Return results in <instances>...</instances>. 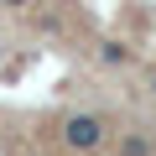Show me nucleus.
Segmentation results:
<instances>
[{"label":"nucleus","mask_w":156,"mask_h":156,"mask_svg":"<svg viewBox=\"0 0 156 156\" xmlns=\"http://www.w3.org/2000/svg\"><path fill=\"white\" fill-rule=\"evenodd\" d=\"M62 140H68L73 151H94V146L104 140V125H99L94 115H73V120L62 125Z\"/></svg>","instance_id":"f257e3e1"},{"label":"nucleus","mask_w":156,"mask_h":156,"mask_svg":"<svg viewBox=\"0 0 156 156\" xmlns=\"http://www.w3.org/2000/svg\"><path fill=\"white\" fill-rule=\"evenodd\" d=\"M125 156H151V146H146V135H125V146H120Z\"/></svg>","instance_id":"f03ea898"},{"label":"nucleus","mask_w":156,"mask_h":156,"mask_svg":"<svg viewBox=\"0 0 156 156\" xmlns=\"http://www.w3.org/2000/svg\"><path fill=\"white\" fill-rule=\"evenodd\" d=\"M104 62H130V52H125L120 42H104Z\"/></svg>","instance_id":"7ed1b4c3"},{"label":"nucleus","mask_w":156,"mask_h":156,"mask_svg":"<svg viewBox=\"0 0 156 156\" xmlns=\"http://www.w3.org/2000/svg\"><path fill=\"white\" fill-rule=\"evenodd\" d=\"M0 5H31V0H0Z\"/></svg>","instance_id":"20e7f679"},{"label":"nucleus","mask_w":156,"mask_h":156,"mask_svg":"<svg viewBox=\"0 0 156 156\" xmlns=\"http://www.w3.org/2000/svg\"><path fill=\"white\" fill-rule=\"evenodd\" d=\"M151 89H156V73H151Z\"/></svg>","instance_id":"39448f33"}]
</instances>
